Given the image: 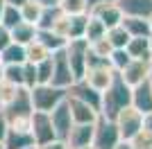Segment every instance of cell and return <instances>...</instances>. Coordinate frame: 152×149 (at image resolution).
<instances>
[{
  "instance_id": "1",
  "label": "cell",
  "mask_w": 152,
  "mask_h": 149,
  "mask_svg": "<svg viewBox=\"0 0 152 149\" xmlns=\"http://www.w3.org/2000/svg\"><path fill=\"white\" fill-rule=\"evenodd\" d=\"M129 102H132V86H127L125 81H123V77L116 72L114 74V81H111V84L107 86V90L102 93L100 115H102V118L114 120L116 113L121 111V108L129 106Z\"/></svg>"
},
{
  "instance_id": "2",
  "label": "cell",
  "mask_w": 152,
  "mask_h": 149,
  "mask_svg": "<svg viewBox=\"0 0 152 149\" xmlns=\"http://www.w3.org/2000/svg\"><path fill=\"white\" fill-rule=\"evenodd\" d=\"M68 95V88H59L52 84H37L30 88V99L34 111H52L59 102H64Z\"/></svg>"
},
{
  "instance_id": "3",
  "label": "cell",
  "mask_w": 152,
  "mask_h": 149,
  "mask_svg": "<svg viewBox=\"0 0 152 149\" xmlns=\"http://www.w3.org/2000/svg\"><path fill=\"white\" fill-rule=\"evenodd\" d=\"M121 142L123 140H121L118 129H116V122L100 115L98 122H95V129H93V140H91L93 149H116Z\"/></svg>"
},
{
  "instance_id": "4",
  "label": "cell",
  "mask_w": 152,
  "mask_h": 149,
  "mask_svg": "<svg viewBox=\"0 0 152 149\" xmlns=\"http://www.w3.org/2000/svg\"><path fill=\"white\" fill-rule=\"evenodd\" d=\"M114 122H116L118 133H121V140L127 142L134 133H139V131L143 129V113L136 111V108L129 104V106H125V108H121V111L116 113Z\"/></svg>"
},
{
  "instance_id": "5",
  "label": "cell",
  "mask_w": 152,
  "mask_h": 149,
  "mask_svg": "<svg viewBox=\"0 0 152 149\" xmlns=\"http://www.w3.org/2000/svg\"><path fill=\"white\" fill-rule=\"evenodd\" d=\"M66 56H68V66L73 70V77L82 79L86 72V56H89V41L86 38H70L66 43Z\"/></svg>"
},
{
  "instance_id": "6",
  "label": "cell",
  "mask_w": 152,
  "mask_h": 149,
  "mask_svg": "<svg viewBox=\"0 0 152 149\" xmlns=\"http://www.w3.org/2000/svg\"><path fill=\"white\" fill-rule=\"evenodd\" d=\"M52 59V77H50V84L52 86H59V88H70V84L75 81L73 77V70L68 66V56H66V50H57L50 54Z\"/></svg>"
},
{
  "instance_id": "7",
  "label": "cell",
  "mask_w": 152,
  "mask_h": 149,
  "mask_svg": "<svg viewBox=\"0 0 152 149\" xmlns=\"http://www.w3.org/2000/svg\"><path fill=\"white\" fill-rule=\"evenodd\" d=\"M30 133H32V138H34V145H45V142L57 140L55 129H52V122H50V113H45V111H34L32 113Z\"/></svg>"
},
{
  "instance_id": "8",
  "label": "cell",
  "mask_w": 152,
  "mask_h": 149,
  "mask_svg": "<svg viewBox=\"0 0 152 149\" xmlns=\"http://www.w3.org/2000/svg\"><path fill=\"white\" fill-rule=\"evenodd\" d=\"M114 74H116V70L111 68V63H95V66H89V68H86L82 79L86 81L91 88H95L98 93H104L107 86L114 81Z\"/></svg>"
},
{
  "instance_id": "9",
  "label": "cell",
  "mask_w": 152,
  "mask_h": 149,
  "mask_svg": "<svg viewBox=\"0 0 152 149\" xmlns=\"http://www.w3.org/2000/svg\"><path fill=\"white\" fill-rule=\"evenodd\" d=\"M66 102H68V111H70V118H73V124H93V122H98L100 113L95 111L91 104H86L84 99L66 95Z\"/></svg>"
},
{
  "instance_id": "10",
  "label": "cell",
  "mask_w": 152,
  "mask_h": 149,
  "mask_svg": "<svg viewBox=\"0 0 152 149\" xmlns=\"http://www.w3.org/2000/svg\"><path fill=\"white\" fill-rule=\"evenodd\" d=\"M50 113V122H52V129H55V136H57V140H61V142H66V138H68V131L70 127H73V118H70V111H68V102L64 99V102H59Z\"/></svg>"
},
{
  "instance_id": "11",
  "label": "cell",
  "mask_w": 152,
  "mask_h": 149,
  "mask_svg": "<svg viewBox=\"0 0 152 149\" xmlns=\"http://www.w3.org/2000/svg\"><path fill=\"white\" fill-rule=\"evenodd\" d=\"M150 68H152L150 59H129V63H127L118 74L123 77V81H125L127 86H136V84H141L143 79H148Z\"/></svg>"
},
{
  "instance_id": "12",
  "label": "cell",
  "mask_w": 152,
  "mask_h": 149,
  "mask_svg": "<svg viewBox=\"0 0 152 149\" xmlns=\"http://www.w3.org/2000/svg\"><path fill=\"white\" fill-rule=\"evenodd\" d=\"M89 14H93L95 18H100L104 27H114V25H121L123 20V12L121 7L116 5V0H109V2H100V5H95L89 9Z\"/></svg>"
},
{
  "instance_id": "13",
  "label": "cell",
  "mask_w": 152,
  "mask_h": 149,
  "mask_svg": "<svg viewBox=\"0 0 152 149\" xmlns=\"http://www.w3.org/2000/svg\"><path fill=\"white\" fill-rule=\"evenodd\" d=\"M129 104L136 111H141L143 115L152 111V84H150V79H143L141 84L132 86V102Z\"/></svg>"
},
{
  "instance_id": "14",
  "label": "cell",
  "mask_w": 152,
  "mask_h": 149,
  "mask_svg": "<svg viewBox=\"0 0 152 149\" xmlns=\"http://www.w3.org/2000/svg\"><path fill=\"white\" fill-rule=\"evenodd\" d=\"M68 95L84 99L86 104H91V106L95 108V111L100 113V106H102V93H98L95 88H91V86H89V84H86L84 79L73 81V84H70V88H68Z\"/></svg>"
},
{
  "instance_id": "15",
  "label": "cell",
  "mask_w": 152,
  "mask_h": 149,
  "mask_svg": "<svg viewBox=\"0 0 152 149\" xmlns=\"http://www.w3.org/2000/svg\"><path fill=\"white\" fill-rule=\"evenodd\" d=\"M93 129H95V122L93 124H73L68 131V138H66V147L77 149V147H84V145H91Z\"/></svg>"
},
{
  "instance_id": "16",
  "label": "cell",
  "mask_w": 152,
  "mask_h": 149,
  "mask_svg": "<svg viewBox=\"0 0 152 149\" xmlns=\"http://www.w3.org/2000/svg\"><path fill=\"white\" fill-rule=\"evenodd\" d=\"M116 5L121 7L123 16H152V0H116Z\"/></svg>"
},
{
  "instance_id": "17",
  "label": "cell",
  "mask_w": 152,
  "mask_h": 149,
  "mask_svg": "<svg viewBox=\"0 0 152 149\" xmlns=\"http://www.w3.org/2000/svg\"><path fill=\"white\" fill-rule=\"evenodd\" d=\"M121 25L127 30L129 36H150L152 32L150 18H143V16H123Z\"/></svg>"
},
{
  "instance_id": "18",
  "label": "cell",
  "mask_w": 152,
  "mask_h": 149,
  "mask_svg": "<svg viewBox=\"0 0 152 149\" xmlns=\"http://www.w3.org/2000/svg\"><path fill=\"white\" fill-rule=\"evenodd\" d=\"M5 149H27L34 147V138L30 131H18V129H7V136L2 140Z\"/></svg>"
},
{
  "instance_id": "19",
  "label": "cell",
  "mask_w": 152,
  "mask_h": 149,
  "mask_svg": "<svg viewBox=\"0 0 152 149\" xmlns=\"http://www.w3.org/2000/svg\"><path fill=\"white\" fill-rule=\"evenodd\" d=\"M125 50H127V54L132 56V59H150V61H152L148 36H129Z\"/></svg>"
},
{
  "instance_id": "20",
  "label": "cell",
  "mask_w": 152,
  "mask_h": 149,
  "mask_svg": "<svg viewBox=\"0 0 152 149\" xmlns=\"http://www.w3.org/2000/svg\"><path fill=\"white\" fill-rule=\"evenodd\" d=\"M9 32H12V41L14 43H20V45H27L30 41L37 38V27L32 23H25V20H20L18 25H14Z\"/></svg>"
},
{
  "instance_id": "21",
  "label": "cell",
  "mask_w": 152,
  "mask_h": 149,
  "mask_svg": "<svg viewBox=\"0 0 152 149\" xmlns=\"http://www.w3.org/2000/svg\"><path fill=\"white\" fill-rule=\"evenodd\" d=\"M37 38L50 52H57V50L66 48V43H68V38H64L61 34H57V32H52V30H37Z\"/></svg>"
},
{
  "instance_id": "22",
  "label": "cell",
  "mask_w": 152,
  "mask_h": 149,
  "mask_svg": "<svg viewBox=\"0 0 152 149\" xmlns=\"http://www.w3.org/2000/svg\"><path fill=\"white\" fill-rule=\"evenodd\" d=\"M86 20H89V12L86 14H73L68 16V30H66V38H84V30H86Z\"/></svg>"
},
{
  "instance_id": "23",
  "label": "cell",
  "mask_w": 152,
  "mask_h": 149,
  "mask_svg": "<svg viewBox=\"0 0 152 149\" xmlns=\"http://www.w3.org/2000/svg\"><path fill=\"white\" fill-rule=\"evenodd\" d=\"M50 54L52 52L39 38H34V41H30L25 45V61H30V63H39V61H43V59H48Z\"/></svg>"
},
{
  "instance_id": "24",
  "label": "cell",
  "mask_w": 152,
  "mask_h": 149,
  "mask_svg": "<svg viewBox=\"0 0 152 149\" xmlns=\"http://www.w3.org/2000/svg\"><path fill=\"white\" fill-rule=\"evenodd\" d=\"M0 61L5 63H25V45L20 43H9L2 52H0Z\"/></svg>"
},
{
  "instance_id": "25",
  "label": "cell",
  "mask_w": 152,
  "mask_h": 149,
  "mask_svg": "<svg viewBox=\"0 0 152 149\" xmlns=\"http://www.w3.org/2000/svg\"><path fill=\"white\" fill-rule=\"evenodd\" d=\"M61 7L59 5H50V7H43L41 9V16H39V23H37V30H52V25L59 20L61 16Z\"/></svg>"
},
{
  "instance_id": "26",
  "label": "cell",
  "mask_w": 152,
  "mask_h": 149,
  "mask_svg": "<svg viewBox=\"0 0 152 149\" xmlns=\"http://www.w3.org/2000/svg\"><path fill=\"white\" fill-rule=\"evenodd\" d=\"M41 9H43V5H39L37 0H27V2H23V5L18 7V12H20V18L25 20V23H32L34 27H37V23H39Z\"/></svg>"
},
{
  "instance_id": "27",
  "label": "cell",
  "mask_w": 152,
  "mask_h": 149,
  "mask_svg": "<svg viewBox=\"0 0 152 149\" xmlns=\"http://www.w3.org/2000/svg\"><path fill=\"white\" fill-rule=\"evenodd\" d=\"M104 36H107V41L111 43V48H125L127 41H129V34H127V30L123 27V25L109 27V30L104 32Z\"/></svg>"
},
{
  "instance_id": "28",
  "label": "cell",
  "mask_w": 152,
  "mask_h": 149,
  "mask_svg": "<svg viewBox=\"0 0 152 149\" xmlns=\"http://www.w3.org/2000/svg\"><path fill=\"white\" fill-rule=\"evenodd\" d=\"M104 32H107V27L102 25V20L100 18H95L93 14H89V20H86V30H84V38L86 41H95V38H100V36H104Z\"/></svg>"
},
{
  "instance_id": "29",
  "label": "cell",
  "mask_w": 152,
  "mask_h": 149,
  "mask_svg": "<svg viewBox=\"0 0 152 149\" xmlns=\"http://www.w3.org/2000/svg\"><path fill=\"white\" fill-rule=\"evenodd\" d=\"M20 12L16 5H9V2H5V9H2V16H0V25H5L7 30H12L14 25L20 23Z\"/></svg>"
},
{
  "instance_id": "30",
  "label": "cell",
  "mask_w": 152,
  "mask_h": 149,
  "mask_svg": "<svg viewBox=\"0 0 152 149\" xmlns=\"http://www.w3.org/2000/svg\"><path fill=\"white\" fill-rule=\"evenodd\" d=\"M127 142H129L132 149H152V133L143 127V129H141L139 133H134Z\"/></svg>"
},
{
  "instance_id": "31",
  "label": "cell",
  "mask_w": 152,
  "mask_h": 149,
  "mask_svg": "<svg viewBox=\"0 0 152 149\" xmlns=\"http://www.w3.org/2000/svg\"><path fill=\"white\" fill-rule=\"evenodd\" d=\"M129 59H132V56L127 54L125 48H114V50H111V54H109V63H111V68H114L116 72H121L127 63H129Z\"/></svg>"
},
{
  "instance_id": "32",
  "label": "cell",
  "mask_w": 152,
  "mask_h": 149,
  "mask_svg": "<svg viewBox=\"0 0 152 149\" xmlns=\"http://www.w3.org/2000/svg\"><path fill=\"white\" fill-rule=\"evenodd\" d=\"M59 7H61L64 14H86L89 12V2L86 0H59Z\"/></svg>"
},
{
  "instance_id": "33",
  "label": "cell",
  "mask_w": 152,
  "mask_h": 149,
  "mask_svg": "<svg viewBox=\"0 0 152 149\" xmlns=\"http://www.w3.org/2000/svg\"><path fill=\"white\" fill-rule=\"evenodd\" d=\"M89 50L93 52L95 56H100V59H107L109 61V54H111V43L107 41V36H100V38H95V41H91L89 43Z\"/></svg>"
},
{
  "instance_id": "34",
  "label": "cell",
  "mask_w": 152,
  "mask_h": 149,
  "mask_svg": "<svg viewBox=\"0 0 152 149\" xmlns=\"http://www.w3.org/2000/svg\"><path fill=\"white\" fill-rule=\"evenodd\" d=\"M18 88L20 86H16V84H12V81H5V79L0 81V108H5V106L16 97Z\"/></svg>"
},
{
  "instance_id": "35",
  "label": "cell",
  "mask_w": 152,
  "mask_h": 149,
  "mask_svg": "<svg viewBox=\"0 0 152 149\" xmlns=\"http://www.w3.org/2000/svg\"><path fill=\"white\" fill-rule=\"evenodd\" d=\"M5 81H12L16 86H23V63H7L5 66Z\"/></svg>"
},
{
  "instance_id": "36",
  "label": "cell",
  "mask_w": 152,
  "mask_h": 149,
  "mask_svg": "<svg viewBox=\"0 0 152 149\" xmlns=\"http://www.w3.org/2000/svg\"><path fill=\"white\" fill-rule=\"evenodd\" d=\"M37 66V79L39 84H50V77H52V59H43V61L34 63Z\"/></svg>"
},
{
  "instance_id": "37",
  "label": "cell",
  "mask_w": 152,
  "mask_h": 149,
  "mask_svg": "<svg viewBox=\"0 0 152 149\" xmlns=\"http://www.w3.org/2000/svg\"><path fill=\"white\" fill-rule=\"evenodd\" d=\"M37 84H39V79H37V66L30 63V61H25V63H23V88L30 90V88L37 86Z\"/></svg>"
},
{
  "instance_id": "38",
  "label": "cell",
  "mask_w": 152,
  "mask_h": 149,
  "mask_svg": "<svg viewBox=\"0 0 152 149\" xmlns=\"http://www.w3.org/2000/svg\"><path fill=\"white\" fill-rule=\"evenodd\" d=\"M9 43H12V32L7 30L5 25H0V52H2Z\"/></svg>"
},
{
  "instance_id": "39",
  "label": "cell",
  "mask_w": 152,
  "mask_h": 149,
  "mask_svg": "<svg viewBox=\"0 0 152 149\" xmlns=\"http://www.w3.org/2000/svg\"><path fill=\"white\" fill-rule=\"evenodd\" d=\"M34 149H68V147L61 140H52V142H45V145H34Z\"/></svg>"
},
{
  "instance_id": "40",
  "label": "cell",
  "mask_w": 152,
  "mask_h": 149,
  "mask_svg": "<svg viewBox=\"0 0 152 149\" xmlns=\"http://www.w3.org/2000/svg\"><path fill=\"white\" fill-rule=\"evenodd\" d=\"M7 129H9V124H7V118H5V113H2V108H0V142L5 140Z\"/></svg>"
},
{
  "instance_id": "41",
  "label": "cell",
  "mask_w": 152,
  "mask_h": 149,
  "mask_svg": "<svg viewBox=\"0 0 152 149\" xmlns=\"http://www.w3.org/2000/svg\"><path fill=\"white\" fill-rule=\"evenodd\" d=\"M143 127H145V129H148V131L152 133V111L143 115Z\"/></svg>"
},
{
  "instance_id": "42",
  "label": "cell",
  "mask_w": 152,
  "mask_h": 149,
  "mask_svg": "<svg viewBox=\"0 0 152 149\" xmlns=\"http://www.w3.org/2000/svg\"><path fill=\"white\" fill-rule=\"evenodd\" d=\"M39 5H43V7H50V5H59V0H37Z\"/></svg>"
},
{
  "instance_id": "43",
  "label": "cell",
  "mask_w": 152,
  "mask_h": 149,
  "mask_svg": "<svg viewBox=\"0 0 152 149\" xmlns=\"http://www.w3.org/2000/svg\"><path fill=\"white\" fill-rule=\"evenodd\" d=\"M86 2H89V9H91V7L100 5V2H109V0H86Z\"/></svg>"
},
{
  "instance_id": "44",
  "label": "cell",
  "mask_w": 152,
  "mask_h": 149,
  "mask_svg": "<svg viewBox=\"0 0 152 149\" xmlns=\"http://www.w3.org/2000/svg\"><path fill=\"white\" fill-rule=\"evenodd\" d=\"M5 2H9V5H16V7H20L23 2H27V0H5Z\"/></svg>"
},
{
  "instance_id": "45",
  "label": "cell",
  "mask_w": 152,
  "mask_h": 149,
  "mask_svg": "<svg viewBox=\"0 0 152 149\" xmlns=\"http://www.w3.org/2000/svg\"><path fill=\"white\" fill-rule=\"evenodd\" d=\"M2 77H5V63L0 61V81H2Z\"/></svg>"
},
{
  "instance_id": "46",
  "label": "cell",
  "mask_w": 152,
  "mask_h": 149,
  "mask_svg": "<svg viewBox=\"0 0 152 149\" xmlns=\"http://www.w3.org/2000/svg\"><path fill=\"white\" fill-rule=\"evenodd\" d=\"M116 149H132V147H129V142H121V145H118Z\"/></svg>"
},
{
  "instance_id": "47",
  "label": "cell",
  "mask_w": 152,
  "mask_h": 149,
  "mask_svg": "<svg viewBox=\"0 0 152 149\" xmlns=\"http://www.w3.org/2000/svg\"><path fill=\"white\" fill-rule=\"evenodd\" d=\"M148 43H150V56H152V32H150V36H148Z\"/></svg>"
},
{
  "instance_id": "48",
  "label": "cell",
  "mask_w": 152,
  "mask_h": 149,
  "mask_svg": "<svg viewBox=\"0 0 152 149\" xmlns=\"http://www.w3.org/2000/svg\"><path fill=\"white\" fill-rule=\"evenodd\" d=\"M2 9H5V0H0V16H2Z\"/></svg>"
},
{
  "instance_id": "49",
  "label": "cell",
  "mask_w": 152,
  "mask_h": 149,
  "mask_svg": "<svg viewBox=\"0 0 152 149\" xmlns=\"http://www.w3.org/2000/svg\"><path fill=\"white\" fill-rule=\"evenodd\" d=\"M77 149H93V145H84V147H77Z\"/></svg>"
},
{
  "instance_id": "50",
  "label": "cell",
  "mask_w": 152,
  "mask_h": 149,
  "mask_svg": "<svg viewBox=\"0 0 152 149\" xmlns=\"http://www.w3.org/2000/svg\"><path fill=\"white\" fill-rule=\"evenodd\" d=\"M148 79H150V84H152V68H150V74H148Z\"/></svg>"
},
{
  "instance_id": "51",
  "label": "cell",
  "mask_w": 152,
  "mask_h": 149,
  "mask_svg": "<svg viewBox=\"0 0 152 149\" xmlns=\"http://www.w3.org/2000/svg\"><path fill=\"white\" fill-rule=\"evenodd\" d=\"M0 149H5V147H2V142H0Z\"/></svg>"
},
{
  "instance_id": "52",
  "label": "cell",
  "mask_w": 152,
  "mask_h": 149,
  "mask_svg": "<svg viewBox=\"0 0 152 149\" xmlns=\"http://www.w3.org/2000/svg\"><path fill=\"white\" fill-rule=\"evenodd\" d=\"M150 23H152V16H150Z\"/></svg>"
},
{
  "instance_id": "53",
  "label": "cell",
  "mask_w": 152,
  "mask_h": 149,
  "mask_svg": "<svg viewBox=\"0 0 152 149\" xmlns=\"http://www.w3.org/2000/svg\"><path fill=\"white\" fill-rule=\"evenodd\" d=\"M27 149H34V147H27Z\"/></svg>"
}]
</instances>
